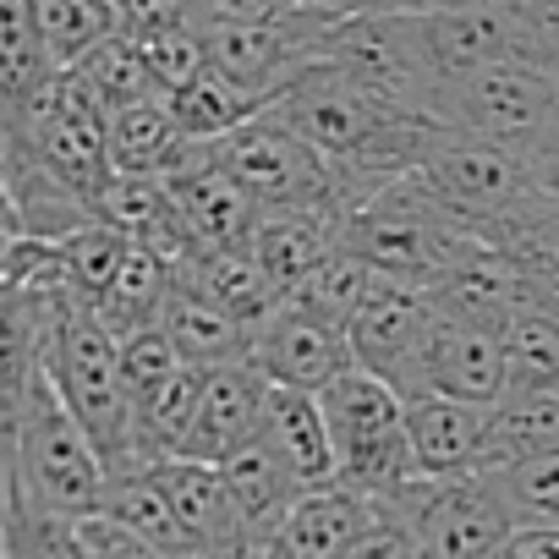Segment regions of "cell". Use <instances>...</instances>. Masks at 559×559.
Masks as SVG:
<instances>
[{"mask_svg": "<svg viewBox=\"0 0 559 559\" xmlns=\"http://www.w3.org/2000/svg\"><path fill=\"white\" fill-rule=\"evenodd\" d=\"M510 390H559V308L537 302L532 292L499 324Z\"/></svg>", "mask_w": 559, "mask_h": 559, "instance_id": "4316f807", "label": "cell"}, {"mask_svg": "<svg viewBox=\"0 0 559 559\" xmlns=\"http://www.w3.org/2000/svg\"><path fill=\"white\" fill-rule=\"evenodd\" d=\"M346 559H428V554L417 548V537H412V532L390 515V504H384V515L368 526V537H362Z\"/></svg>", "mask_w": 559, "mask_h": 559, "instance_id": "8d00e7d4", "label": "cell"}, {"mask_svg": "<svg viewBox=\"0 0 559 559\" xmlns=\"http://www.w3.org/2000/svg\"><path fill=\"white\" fill-rule=\"evenodd\" d=\"M368 286H373V269L341 241L302 286L292 292V302H302V308H313L319 319H330V324H341V330H352V313L362 308V297H368Z\"/></svg>", "mask_w": 559, "mask_h": 559, "instance_id": "d6a6232c", "label": "cell"}, {"mask_svg": "<svg viewBox=\"0 0 559 559\" xmlns=\"http://www.w3.org/2000/svg\"><path fill=\"white\" fill-rule=\"evenodd\" d=\"M286 127H297L319 154H330L346 176V214L379 192L395 176H412L439 132V121L412 116L384 105L379 94H368L362 83H352L341 67L319 61L308 78H297L286 94L269 105Z\"/></svg>", "mask_w": 559, "mask_h": 559, "instance_id": "6da1fadb", "label": "cell"}, {"mask_svg": "<svg viewBox=\"0 0 559 559\" xmlns=\"http://www.w3.org/2000/svg\"><path fill=\"white\" fill-rule=\"evenodd\" d=\"M313 7L341 12V17H428V12L461 7V0H313Z\"/></svg>", "mask_w": 559, "mask_h": 559, "instance_id": "74e56055", "label": "cell"}, {"mask_svg": "<svg viewBox=\"0 0 559 559\" xmlns=\"http://www.w3.org/2000/svg\"><path fill=\"white\" fill-rule=\"evenodd\" d=\"M170 99H176L181 132H187V138H203V143H219V138H230L236 127H247V121H258V116L269 110L263 94L241 88V83L225 78L219 67H203V72H198L187 88H176Z\"/></svg>", "mask_w": 559, "mask_h": 559, "instance_id": "83f0119b", "label": "cell"}, {"mask_svg": "<svg viewBox=\"0 0 559 559\" xmlns=\"http://www.w3.org/2000/svg\"><path fill=\"white\" fill-rule=\"evenodd\" d=\"M330 433H335V461L346 488L390 499L395 488H406L417 477V455H412V433H406V395L368 373V368H346L330 390H319Z\"/></svg>", "mask_w": 559, "mask_h": 559, "instance_id": "5b68a950", "label": "cell"}, {"mask_svg": "<svg viewBox=\"0 0 559 559\" xmlns=\"http://www.w3.org/2000/svg\"><path fill=\"white\" fill-rule=\"evenodd\" d=\"M504 7H515V0H504Z\"/></svg>", "mask_w": 559, "mask_h": 559, "instance_id": "b9f144b4", "label": "cell"}, {"mask_svg": "<svg viewBox=\"0 0 559 559\" xmlns=\"http://www.w3.org/2000/svg\"><path fill=\"white\" fill-rule=\"evenodd\" d=\"M269 390L274 384L247 357L225 362V368H209L203 373V395H198V417H192V433H187L181 455L225 466L230 455L252 450L263 439V423H269Z\"/></svg>", "mask_w": 559, "mask_h": 559, "instance_id": "4fadbf2b", "label": "cell"}, {"mask_svg": "<svg viewBox=\"0 0 559 559\" xmlns=\"http://www.w3.org/2000/svg\"><path fill=\"white\" fill-rule=\"evenodd\" d=\"M181 116L170 94H148L132 99L121 110H110V159L127 176H159L170 165V154L181 148Z\"/></svg>", "mask_w": 559, "mask_h": 559, "instance_id": "484cf974", "label": "cell"}, {"mask_svg": "<svg viewBox=\"0 0 559 559\" xmlns=\"http://www.w3.org/2000/svg\"><path fill=\"white\" fill-rule=\"evenodd\" d=\"M433 324H439V297L428 286L373 274V286H368V297H362V308L352 313V330H346L352 357H357V368L390 379L401 395H417Z\"/></svg>", "mask_w": 559, "mask_h": 559, "instance_id": "8fae6325", "label": "cell"}, {"mask_svg": "<svg viewBox=\"0 0 559 559\" xmlns=\"http://www.w3.org/2000/svg\"><path fill=\"white\" fill-rule=\"evenodd\" d=\"M433 121L450 132H472L499 148L532 154L537 143H548L559 132V78L532 67L526 56L488 61V67L444 83Z\"/></svg>", "mask_w": 559, "mask_h": 559, "instance_id": "52a82bcc", "label": "cell"}, {"mask_svg": "<svg viewBox=\"0 0 559 559\" xmlns=\"http://www.w3.org/2000/svg\"><path fill=\"white\" fill-rule=\"evenodd\" d=\"M45 368L56 379V390L67 395V406L83 417V428L94 433L99 455L110 461V472L143 466L138 461V423H132V395H127V373H121V335L78 297L61 292L56 313H50V335H45Z\"/></svg>", "mask_w": 559, "mask_h": 559, "instance_id": "277c9868", "label": "cell"}, {"mask_svg": "<svg viewBox=\"0 0 559 559\" xmlns=\"http://www.w3.org/2000/svg\"><path fill=\"white\" fill-rule=\"evenodd\" d=\"M263 444L286 461L308 488H330L341 477L335 461V433L324 417V401L313 390H286L274 384L269 390V423H263Z\"/></svg>", "mask_w": 559, "mask_h": 559, "instance_id": "7402d4cb", "label": "cell"}, {"mask_svg": "<svg viewBox=\"0 0 559 559\" xmlns=\"http://www.w3.org/2000/svg\"><path fill=\"white\" fill-rule=\"evenodd\" d=\"M515 521H559V450H537L504 466H488Z\"/></svg>", "mask_w": 559, "mask_h": 559, "instance_id": "836d02e7", "label": "cell"}, {"mask_svg": "<svg viewBox=\"0 0 559 559\" xmlns=\"http://www.w3.org/2000/svg\"><path fill=\"white\" fill-rule=\"evenodd\" d=\"M515 56L559 78V0H515Z\"/></svg>", "mask_w": 559, "mask_h": 559, "instance_id": "e575fe53", "label": "cell"}, {"mask_svg": "<svg viewBox=\"0 0 559 559\" xmlns=\"http://www.w3.org/2000/svg\"><path fill=\"white\" fill-rule=\"evenodd\" d=\"M302 7L308 0H209L214 17H241V23H280V17H292Z\"/></svg>", "mask_w": 559, "mask_h": 559, "instance_id": "ab89813d", "label": "cell"}, {"mask_svg": "<svg viewBox=\"0 0 559 559\" xmlns=\"http://www.w3.org/2000/svg\"><path fill=\"white\" fill-rule=\"evenodd\" d=\"M94 219L116 225L121 236H132V241L165 252V258H181V252L198 247L192 219H187V209H181V198H176V187L165 176H127V170H116L110 187L94 198Z\"/></svg>", "mask_w": 559, "mask_h": 559, "instance_id": "ffe728a7", "label": "cell"}, {"mask_svg": "<svg viewBox=\"0 0 559 559\" xmlns=\"http://www.w3.org/2000/svg\"><path fill=\"white\" fill-rule=\"evenodd\" d=\"M72 72H78L110 110H121V105H132V99H148V94H165L159 78H154V67H148V56H143V45H138L127 28L110 34L105 45H94L83 61H72Z\"/></svg>", "mask_w": 559, "mask_h": 559, "instance_id": "4dcf8cb0", "label": "cell"}, {"mask_svg": "<svg viewBox=\"0 0 559 559\" xmlns=\"http://www.w3.org/2000/svg\"><path fill=\"white\" fill-rule=\"evenodd\" d=\"M225 483H230V499H236V510H241V521H247V532L269 548L274 543V532L286 526V515L302 504V493H313L286 461H280L263 439L252 444V450H241V455H230L225 466Z\"/></svg>", "mask_w": 559, "mask_h": 559, "instance_id": "603a6c76", "label": "cell"}, {"mask_svg": "<svg viewBox=\"0 0 559 559\" xmlns=\"http://www.w3.org/2000/svg\"><path fill=\"white\" fill-rule=\"evenodd\" d=\"M7 477L67 515H99L105 504L110 461L99 455L94 433L67 406L45 362L7 379Z\"/></svg>", "mask_w": 559, "mask_h": 559, "instance_id": "7a4b0ae2", "label": "cell"}, {"mask_svg": "<svg viewBox=\"0 0 559 559\" xmlns=\"http://www.w3.org/2000/svg\"><path fill=\"white\" fill-rule=\"evenodd\" d=\"M341 230H346V214H330V209H263L247 247L258 252V263L292 297L302 280L341 247Z\"/></svg>", "mask_w": 559, "mask_h": 559, "instance_id": "44dd1931", "label": "cell"}, {"mask_svg": "<svg viewBox=\"0 0 559 559\" xmlns=\"http://www.w3.org/2000/svg\"><path fill=\"white\" fill-rule=\"evenodd\" d=\"M176 280L187 292L209 297L214 308L236 313L247 330H258L280 302H286V286L258 263V252L247 241H198L192 252L176 258Z\"/></svg>", "mask_w": 559, "mask_h": 559, "instance_id": "2e32d148", "label": "cell"}, {"mask_svg": "<svg viewBox=\"0 0 559 559\" xmlns=\"http://www.w3.org/2000/svg\"><path fill=\"white\" fill-rule=\"evenodd\" d=\"M499 559H559V521H515Z\"/></svg>", "mask_w": 559, "mask_h": 559, "instance_id": "f35d334b", "label": "cell"}, {"mask_svg": "<svg viewBox=\"0 0 559 559\" xmlns=\"http://www.w3.org/2000/svg\"><path fill=\"white\" fill-rule=\"evenodd\" d=\"M488 423H493V406L433 395V390L406 395V433H412L417 477L488 472Z\"/></svg>", "mask_w": 559, "mask_h": 559, "instance_id": "e0dca14e", "label": "cell"}, {"mask_svg": "<svg viewBox=\"0 0 559 559\" xmlns=\"http://www.w3.org/2000/svg\"><path fill=\"white\" fill-rule=\"evenodd\" d=\"M324 61L341 67L352 83H362L368 94H379L395 110H412L428 121L439 110L444 78L423 45L417 17H341L330 28Z\"/></svg>", "mask_w": 559, "mask_h": 559, "instance_id": "30bf717a", "label": "cell"}, {"mask_svg": "<svg viewBox=\"0 0 559 559\" xmlns=\"http://www.w3.org/2000/svg\"><path fill=\"white\" fill-rule=\"evenodd\" d=\"M0 187H7V236L61 241L94 225L88 198H78L56 170H45V159L17 138H0Z\"/></svg>", "mask_w": 559, "mask_h": 559, "instance_id": "9a60e30c", "label": "cell"}, {"mask_svg": "<svg viewBox=\"0 0 559 559\" xmlns=\"http://www.w3.org/2000/svg\"><path fill=\"white\" fill-rule=\"evenodd\" d=\"M526 165H532L537 187H543L548 198H559V132H554L548 143H537V148L526 154Z\"/></svg>", "mask_w": 559, "mask_h": 559, "instance_id": "60d3db41", "label": "cell"}, {"mask_svg": "<svg viewBox=\"0 0 559 559\" xmlns=\"http://www.w3.org/2000/svg\"><path fill=\"white\" fill-rule=\"evenodd\" d=\"M247 362L269 379V384H286V390H330L346 368H357L352 357V335L330 319H319L302 302H280L247 346Z\"/></svg>", "mask_w": 559, "mask_h": 559, "instance_id": "7c38bea8", "label": "cell"}, {"mask_svg": "<svg viewBox=\"0 0 559 559\" xmlns=\"http://www.w3.org/2000/svg\"><path fill=\"white\" fill-rule=\"evenodd\" d=\"M384 504L417 537V548L428 559H499V548L515 526L493 472L412 477Z\"/></svg>", "mask_w": 559, "mask_h": 559, "instance_id": "ba28073f", "label": "cell"}, {"mask_svg": "<svg viewBox=\"0 0 559 559\" xmlns=\"http://www.w3.org/2000/svg\"><path fill=\"white\" fill-rule=\"evenodd\" d=\"M417 28H423V45L444 83L515 56V12L504 0H461V7L417 17Z\"/></svg>", "mask_w": 559, "mask_h": 559, "instance_id": "d6986e66", "label": "cell"}, {"mask_svg": "<svg viewBox=\"0 0 559 559\" xmlns=\"http://www.w3.org/2000/svg\"><path fill=\"white\" fill-rule=\"evenodd\" d=\"M417 176L433 187V198H439L450 214H461V219H466L477 236H488L493 247H499V241L532 214V203L543 198V187H537L526 154L499 148V143L472 138V132H450V127L433 132V143H428Z\"/></svg>", "mask_w": 559, "mask_h": 559, "instance_id": "8992f818", "label": "cell"}, {"mask_svg": "<svg viewBox=\"0 0 559 559\" xmlns=\"http://www.w3.org/2000/svg\"><path fill=\"white\" fill-rule=\"evenodd\" d=\"M559 450V390H504L488 423V466Z\"/></svg>", "mask_w": 559, "mask_h": 559, "instance_id": "f1b7e54d", "label": "cell"}, {"mask_svg": "<svg viewBox=\"0 0 559 559\" xmlns=\"http://www.w3.org/2000/svg\"><path fill=\"white\" fill-rule=\"evenodd\" d=\"M428 390L433 395L493 406L510 390L499 330L483 324V319H466V313L439 308V324H433V341H428V357H423V390L417 395H428Z\"/></svg>", "mask_w": 559, "mask_h": 559, "instance_id": "5bb4252c", "label": "cell"}, {"mask_svg": "<svg viewBox=\"0 0 559 559\" xmlns=\"http://www.w3.org/2000/svg\"><path fill=\"white\" fill-rule=\"evenodd\" d=\"M83 548H88V559H176V554H165L159 543H148L143 532H132L127 521H116V515H83Z\"/></svg>", "mask_w": 559, "mask_h": 559, "instance_id": "d590c367", "label": "cell"}, {"mask_svg": "<svg viewBox=\"0 0 559 559\" xmlns=\"http://www.w3.org/2000/svg\"><path fill=\"white\" fill-rule=\"evenodd\" d=\"M0 559H88L83 515L39 504L17 477H7V515H0Z\"/></svg>", "mask_w": 559, "mask_h": 559, "instance_id": "d4e9b609", "label": "cell"}, {"mask_svg": "<svg viewBox=\"0 0 559 559\" xmlns=\"http://www.w3.org/2000/svg\"><path fill=\"white\" fill-rule=\"evenodd\" d=\"M219 165L263 203V209H330L346 214V176L330 154H319L297 127L274 110L219 138Z\"/></svg>", "mask_w": 559, "mask_h": 559, "instance_id": "9c48e42d", "label": "cell"}, {"mask_svg": "<svg viewBox=\"0 0 559 559\" xmlns=\"http://www.w3.org/2000/svg\"><path fill=\"white\" fill-rule=\"evenodd\" d=\"M379 515H384V499H373V493H357L346 483L313 488L286 515V526L274 532L269 559H346Z\"/></svg>", "mask_w": 559, "mask_h": 559, "instance_id": "ac0fdd59", "label": "cell"}, {"mask_svg": "<svg viewBox=\"0 0 559 559\" xmlns=\"http://www.w3.org/2000/svg\"><path fill=\"white\" fill-rule=\"evenodd\" d=\"M39 28L50 39V56L61 67H72L94 45L121 34V7L116 0H39Z\"/></svg>", "mask_w": 559, "mask_h": 559, "instance_id": "1f68e13d", "label": "cell"}, {"mask_svg": "<svg viewBox=\"0 0 559 559\" xmlns=\"http://www.w3.org/2000/svg\"><path fill=\"white\" fill-rule=\"evenodd\" d=\"M341 241H346L373 274L412 280V286H428V292L439 286V280H450L466 258H477L483 247H493V241L477 236L461 214H450L417 170L384 181L379 192H368V198L346 214Z\"/></svg>", "mask_w": 559, "mask_h": 559, "instance_id": "3957f363", "label": "cell"}, {"mask_svg": "<svg viewBox=\"0 0 559 559\" xmlns=\"http://www.w3.org/2000/svg\"><path fill=\"white\" fill-rule=\"evenodd\" d=\"M159 330L170 335L176 357H181L187 368H198V373L225 368V362H241V357H247V346H252V330H247L236 313H225V308H214L209 297L187 292L181 280H176L170 297H165Z\"/></svg>", "mask_w": 559, "mask_h": 559, "instance_id": "cb8c5ba5", "label": "cell"}, {"mask_svg": "<svg viewBox=\"0 0 559 559\" xmlns=\"http://www.w3.org/2000/svg\"><path fill=\"white\" fill-rule=\"evenodd\" d=\"M105 515L127 521L132 532H143L148 543H159L165 554L181 559V521L154 477V466H127V472H110V488H105Z\"/></svg>", "mask_w": 559, "mask_h": 559, "instance_id": "f546056e", "label": "cell"}]
</instances>
